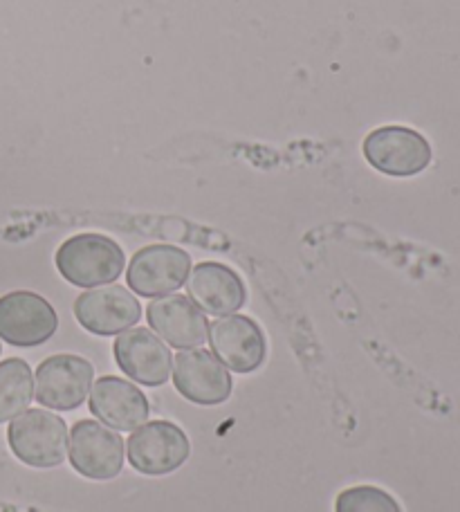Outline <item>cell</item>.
<instances>
[{
    "label": "cell",
    "instance_id": "9a60e30c",
    "mask_svg": "<svg viewBox=\"0 0 460 512\" xmlns=\"http://www.w3.org/2000/svg\"><path fill=\"white\" fill-rule=\"evenodd\" d=\"M90 411L117 432H133L149 420V400L140 387L117 376L99 378L90 393Z\"/></svg>",
    "mask_w": 460,
    "mask_h": 512
},
{
    "label": "cell",
    "instance_id": "5b68a950",
    "mask_svg": "<svg viewBox=\"0 0 460 512\" xmlns=\"http://www.w3.org/2000/svg\"><path fill=\"white\" fill-rule=\"evenodd\" d=\"M57 326V310L36 292L16 290L0 297V340L7 344L18 349L41 346L57 333Z\"/></svg>",
    "mask_w": 460,
    "mask_h": 512
},
{
    "label": "cell",
    "instance_id": "7c38bea8",
    "mask_svg": "<svg viewBox=\"0 0 460 512\" xmlns=\"http://www.w3.org/2000/svg\"><path fill=\"white\" fill-rule=\"evenodd\" d=\"M115 362L144 387H162L173 371V355L149 328H128L115 340Z\"/></svg>",
    "mask_w": 460,
    "mask_h": 512
},
{
    "label": "cell",
    "instance_id": "2e32d148",
    "mask_svg": "<svg viewBox=\"0 0 460 512\" xmlns=\"http://www.w3.org/2000/svg\"><path fill=\"white\" fill-rule=\"evenodd\" d=\"M34 398V376L30 364L21 358L0 362V423L21 416Z\"/></svg>",
    "mask_w": 460,
    "mask_h": 512
},
{
    "label": "cell",
    "instance_id": "ac0fdd59",
    "mask_svg": "<svg viewBox=\"0 0 460 512\" xmlns=\"http://www.w3.org/2000/svg\"><path fill=\"white\" fill-rule=\"evenodd\" d=\"M0 351H3V349H0Z\"/></svg>",
    "mask_w": 460,
    "mask_h": 512
},
{
    "label": "cell",
    "instance_id": "4fadbf2b",
    "mask_svg": "<svg viewBox=\"0 0 460 512\" xmlns=\"http://www.w3.org/2000/svg\"><path fill=\"white\" fill-rule=\"evenodd\" d=\"M146 319H149V326L158 333V337L167 340L173 349H200L207 342V317L184 295L153 299L146 308Z\"/></svg>",
    "mask_w": 460,
    "mask_h": 512
},
{
    "label": "cell",
    "instance_id": "5bb4252c",
    "mask_svg": "<svg viewBox=\"0 0 460 512\" xmlns=\"http://www.w3.org/2000/svg\"><path fill=\"white\" fill-rule=\"evenodd\" d=\"M184 286H187L193 304L209 315H234L247 301L243 279L223 263H198L193 272H189Z\"/></svg>",
    "mask_w": 460,
    "mask_h": 512
},
{
    "label": "cell",
    "instance_id": "52a82bcc",
    "mask_svg": "<svg viewBox=\"0 0 460 512\" xmlns=\"http://www.w3.org/2000/svg\"><path fill=\"white\" fill-rule=\"evenodd\" d=\"M70 465L92 481L115 479L124 468V441L106 425L79 420L70 429Z\"/></svg>",
    "mask_w": 460,
    "mask_h": 512
},
{
    "label": "cell",
    "instance_id": "277c9868",
    "mask_svg": "<svg viewBox=\"0 0 460 512\" xmlns=\"http://www.w3.org/2000/svg\"><path fill=\"white\" fill-rule=\"evenodd\" d=\"M191 445L187 434L169 420H153L133 429L128 438V461L149 477H162L182 468L189 459Z\"/></svg>",
    "mask_w": 460,
    "mask_h": 512
},
{
    "label": "cell",
    "instance_id": "6da1fadb",
    "mask_svg": "<svg viewBox=\"0 0 460 512\" xmlns=\"http://www.w3.org/2000/svg\"><path fill=\"white\" fill-rule=\"evenodd\" d=\"M57 270L77 288H95L122 277L124 250L104 234H77L57 250Z\"/></svg>",
    "mask_w": 460,
    "mask_h": 512
},
{
    "label": "cell",
    "instance_id": "ba28073f",
    "mask_svg": "<svg viewBox=\"0 0 460 512\" xmlns=\"http://www.w3.org/2000/svg\"><path fill=\"white\" fill-rule=\"evenodd\" d=\"M173 384L182 398L202 407L223 405L234 389L229 369L205 349H187L176 355Z\"/></svg>",
    "mask_w": 460,
    "mask_h": 512
},
{
    "label": "cell",
    "instance_id": "e0dca14e",
    "mask_svg": "<svg viewBox=\"0 0 460 512\" xmlns=\"http://www.w3.org/2000/svg\"><path fill=\"white\" fill-rule=\"evenodd\" d=\"M335 512H402L389 492L375 486L344 490L335 501Z\"/></svg>",
    "mask_w": 460,
    "mask_h": 512
},
{
    "label": "cell",
    "instance_id": "30bf717a",
    "mask_svg": "<svg viewBox=\"0 0 460 512\" xmlns=\"http://www.w3.org/2000/svg\"><path fill=\"white\" fill-rule=\"evenodd\" d=\"M207 340L216 358L234 373L261 369L268 355V342L261 326L245 315H225L209 326Z\"/></svg>",
    "mask_w": 460,
    "mask_h": 512
},
{
    "label": "cell",
    "instance_id": "9c48e42d",
    "mask_svg": "<svg viewBox=\"0 0 460 512\" xmlns=\"http://www.w3.org/2000/svg\"><path fill=\"white\" fill-rule=\"evenodd\" d=\"M191 256L176 245H149L133 256L126 281L140 297H164L187 283Z\"/></svg>",
    "mask_w": 460,
    "mask_h": 512
},
{
    "label": "cell",
    "instance_id": "8fae6325",
    "mask_svg": "<svg viewBox=\"0 0 460 512\" xmlns=\"http://www.w3.org/2000/svg\"><path fill=\"white\" fill-rule=\"evenodd\" d=\"M75 317L88 333L110 337L140 322L142 306L124 286H101L77 297Z\"/></svg>",
    "mask_w": 460,
    "mask_h": 512
},
{
    "label": "cell",
    "instance_id": "7a4b0ae2",
    "mask_svg": "<svg viewBox=\"0 0 460 512\" xmlns=\"http://www.w3.org/2000/svg\"><path fill=\"white\" fill-rule=\"evenodd\" d=\"M14 456L30 468H57L68 454V425L45 409H27L7 429Z\"/></svg>",
    "mask_w": 460,
    "mask_h": 512
},
{
    "label": "cell",
    "instance_id": "8992f818",
    "mask_svg": "<svg viewBox=\"0 0 460 512\" xmlns=\"http://www.w3.org/2000/svg\"><path fill=\"white\" fill-rule=\"evenodd\" d=\"M95 367L79 355H52L36 369L34 396L50 411H72L86 402Z\"/></svg>",
    "mask_w": 460,
    "mask_h": 512
},
{
    "label": "cell",
    "instance_id": "3957f363",
    "mask_svg": "<svg viewBox=\"0 0 460 512\" xmlns=\"http://www.w3.org/2000/svg\"><path fill=\"white\" fill-rule=\"evenodd\" d=\"M364 158L373 169L391 178H411L431 162V146L425 135L407 126H382L366 135Z\"/></svg>",
    "mask_w": 460,
    "mask_h": 512
}]
</instances>
